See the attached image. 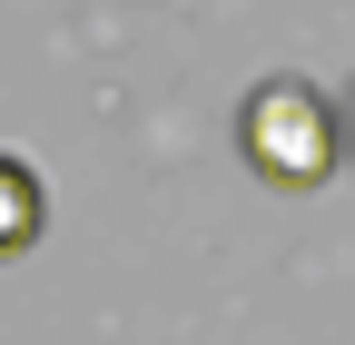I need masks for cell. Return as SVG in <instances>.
I'll list each match as a JSON object with an SVG mask.
<instances>
[{
    "instance_id": "1",
    "label": "cell",
    "mask_w": 355,
    "mask_h": 345,
    "mask_svg": "<svg viewBox=\"0 0 355 345\" xmlns=\"http://www.w3.org/2000/svg\"><path fill=\"white\" fill-rule=\"evenodd\" d=\"M237 148H247V168L266 188H286V197H316L336 168L355 158L345 148V109L316 89V79H257L247 89V109H237Z\"/></svg>"
},
{
    "instance_id": "2",
    "label": "cell",
    "mask_w": 355,
    "mask_h": 345,
    "mask_svg": "<svg viewBox=\"0 0 355 345\" xmlns=\"http://www.w3.org/2000/svg\"><path fill=\"white\" fill-rule=\"evenodd\" d=\"M40 227H50V188H40V168L0 148V256L40 247Z\"/></svg>"
},
{
    "instance_id": "3",
    "label": "cell",
    "mask_w": 355,
    "mask_h": 345,
    "mask_svg": "<svg viewBox=\"0 0 355 345\" xmlns=\"http://www.w3.org/2000/svg\"><path fill=\"white\" fill-rule=\"evenodd\" d=\"M345 148H355V99H345Z\"/></svg>"
}]
</instances>
